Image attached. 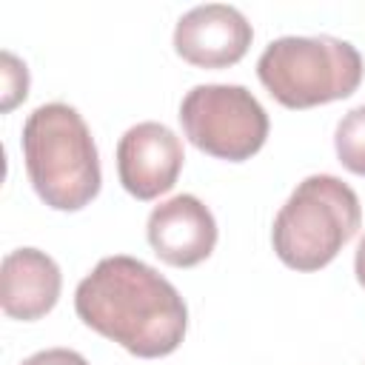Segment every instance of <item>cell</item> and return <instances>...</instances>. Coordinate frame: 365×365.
<instances>
[{"label":"cell","instance_id":"1","mask_svg":"<svg viewBox=\"0 0 365 365\" xmlns=\"http://www.w3.org/2000/svg\"><path fill=\"white\" fill-rule=\"evenodd\" d=\"M77 317L100 336L140 359L168 356L188 328V308L180 291L143 259L103 257L74 291Z\"/></svg>","mask_w":365,"mask_h":365},{"label":"cell","instance_id":"2","mask_svg":"<svg viewBox=\"0 0 365 365\" xmlns=\"http://www.w3.org/2000/svg\"><path fill=\"white\" fill-rule=\"evenodd\" d=\"M20 148L26 174L48 208L80 211L100 194V154L74 106H37L23 123Z\"/></svg>","mask_w":365,"mask_h":365},{"label":"cell","instance_id":"3","mask_svg":"<svg viewBox=\"0 0 365 365\" xmlns=\"http://www.w3.org/2000/svg\"><path fill=\"white\" fill-rule=\"evenodd\" d=\"M362 222L356 191L334 174L305 177L274 217L271 242L294 271L325 268Z\"/></svg>","mask_w":365,"mask_h":365},{"label":"cell","instance_id":"4","mask_svg":"<svg viewBox=\"0 0 365 365\" xmlns=\"http://www.w3.org/2000/svg\"><path fill=\"white\" fill-rule=\"evenodd\" d=\"M257 77L285 108H314L351 97L362 83V54L348 40L279 37L257 60Z\"/></svg>","mask_w":365,"mask_h":365},{"label":"cell","instance_id":"5","mask_svg":"<svg viewBox=\"0 0 365 365\" xmlns=\"http://www.w3.org/2000/svg\"><path fill=\"white\" fill-rule=\"evenodd\" d=\"M188 143L217 160H251L268 140V114L259 100L237 83L194 86L180 103Z\"/></svg>","mask_w":365,"mask_h":365},{"label":"cell","instance_id":"6","mask_svg":"<svg viewBox=\"0 0 365 365\" xmlns=\"http://www.w3.org/2000/svg\"><path fill=\"white\" fill-rule=\"evenodd\" d=\"M182 143L180 137L154 120L131 125L117 143V174L123 188L148 202L171 191L182 171Z\"/></svg>","mask_w":365,"mask_h":365},{"label":"cell","instance_id":"7","mask_svg":"<svg viewBox=\"0 0 365 365\" xmlns=\"http://www.w3.org/2000/svg\"><path fill=\"white\" fill-rule=\"evenodd\" d=\"M254 40L245 14L225 3H205L185 11L174 26V51L197 68H228L240 63Z\"/></svg>","mask_w":365,"mask_h":365},{"label":"cell","instance_id":"8","mask_svg":"<svg viewBox=\"0 0 365 365\" xmlns=\"http://www.w3.org/2000/svg\"><path fill=\"white\" fill-rule=\"evenodd\" d=\"M145 237L154 254L174 268H194L217 245V222L208 205L194 194H177L148 214Z\"/></svg>","mask_w":365,"mask_h":365},{"label":"cell","instance_id":"9","mask_svg":"<svg viewBox=\"0 0 365 365\" xmlns=\"http://www.w3.org/2000/svg\"><path fill=\"white\" fill-rule=\"evenodd\" d=\"M63 288L60 265L37 248H17L3 257L0 268V305L11 319L34 322L46 317Z\"/></svg>","mask_w":365,"mask_h":365},{"label":"cell","instance_id":"10","mask_svg":"<svg viewBox=\"0 0 365 365\" xmlns=\"http://www.w3.org/2000/svg\"><path fill=\"white\" fill-rule=\"evenodd\" d=\"M334 148L339 163L351 171L365 177V103L351 108L339 123L334 134Z\"/></svg>","mask_w":365,"mask_h":365},{"label":"cell","instance_id":"11","mask_svg":"<svg viewBox=\"0 0 365 365\" xmlns=\"http://www.w3.org/2000/svg\"><path fill=\"white\" fill-rule=\"evenodd\" d=\"M3 68H0V83H3V91H0V111H11L17 103L26 100L29 94V68L20 57H14L11 51H3Z\"/></svg>","mask_w":365,"mask_h":365},{"label":"cell","instance_id":"12","mask_svg":"<svg viewBox=\"0 0 365 365\" xmlns=\"http://www.w3.org/2000/svg\"><path fill=\"white\" fill-rule=\"evenodd\" d=\"M20 365H88V362L83 354H77L71 348H46V351L31 354Z\"/></svg>","mask_w":365,"mask_h":365},{"label":"cell","instance_id":"13","mask_svg":"<svg viewBox=\"0 0 365 365\" xmlns=\"http://www.w3.org/2000/svg\"><path fill=\"white\" fill-rule=\"evenodd\" d=\"M354 274H356V282L365 288V237L359 240L356 245V257H354Z\"/></svg>","mask_w":365,"mask_h":365}]
</instances>
